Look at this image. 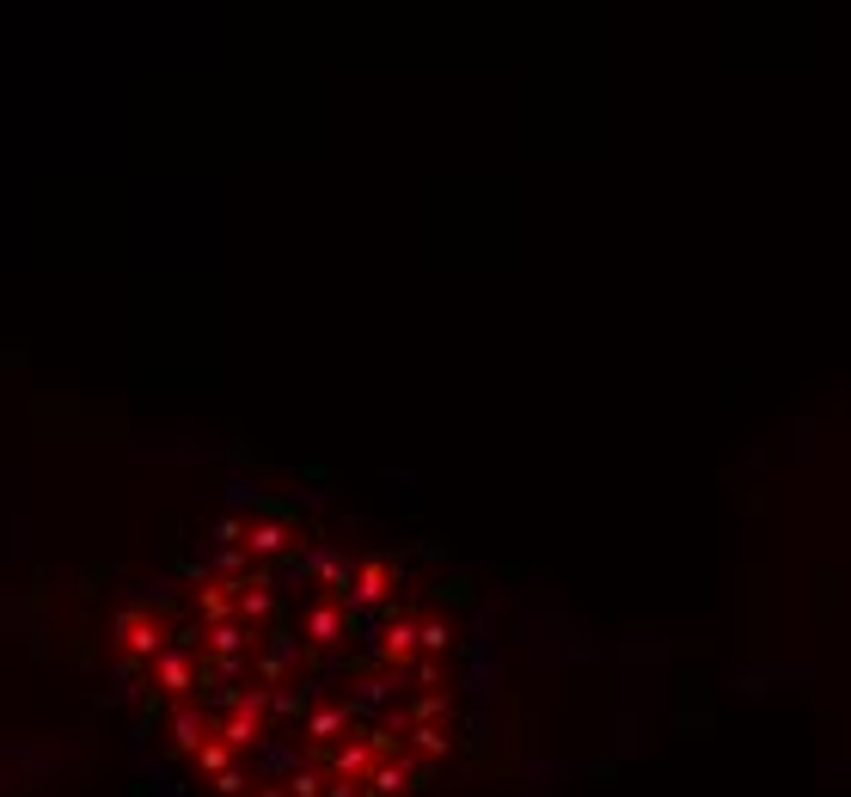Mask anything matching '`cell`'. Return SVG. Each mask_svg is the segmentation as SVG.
Wrapping results in <instances>:
<instances>
[{
	"instance_id": "1",
	"label": "cell",
	"mask_w": 851,
	"mask_h": 797,
	"mask_svg": "<svg viewBox=\"0 0 851 797\" xmlns=\"http://www.w3.org/2000/svg\"><path fill=\"white\" fill-rule=\"evenodd\" d=\"M166 797H423L472 724V632L411 559L233 509L117 625Z\"/></svg>"
}]
</instances>
